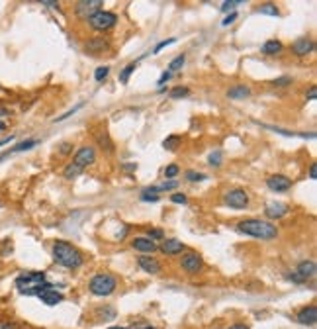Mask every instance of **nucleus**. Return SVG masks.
Returning a JSON list of instances; mask_svg holds the SVG:
<instances>
[{
  "instance_id": "30",
  "label": "nucleus",
  "mask_w": 317,
  "mask_h": 329,
  "mask_svg": "<svg viewBox=\"0 0 317 329\" xmlns=\"http://www.w3.org/2000/svg\"><path fill=\"white\" fill-rule=\"evenodd\" d=\"M110 75V67L108 65H102V67H98L96 71H94V80L96 83H104L106 78Z\"/></svg>"
},
{
  "instance_id": "29",
  "label": "nucleus",
  "mask_w": 317,
  "mask_h": 329,
  "mask_svg": "<svg viewBox=\"0 0 317 329\" xmlns=\"http://www.w3.org/2000/svg\"><path fill=\"white\" fill-rule=\"evenodd\" d=\"M208 163L211 164V167H221V163H223V151H211L210 157H208Z\"/></svg>"
},
{
  "instance_id": "52",
  "label": "nucleus",
  "mask_w": 317,
  "mask_h": 329,
  "mask_svg": "<svg viewBox=\"0 0 317 329\" xmlns=\"http://www.w3.org/2000/svg\"><path fill=\"white\" fill-rule=\"evenodd\" d=\"M229 329H249V325L247 323H233Z\"/></svg>"
},
{
  "instance_id": "51",
  "label": "nucleus",
  "mask_w": 317,
  "mask_h": 329,
  "mask_svg": "<svg viewBox=\"0 0 317 329\" xmlns=\"http://www.w3.org/2000/svg\"><path fill=\"white\" fill-rule=\"evenodd\" d=\"M16 135H8V137H4V139H0V147H4L6 143H10V141H14Z\"/></svg>"
},
{
  "instance_id": "50",
  "label": "nucleus",
  "mask_w": 317,
  "mask_h": 329,
  "mask_svg": "<svg viewBox=\"0 0 317 329\" xmlns=\"http://www.w3.org/2000/svg\"><path fill=\"white\" fill-rule=\"evenodd\" d=\"M309 179L311 180L317 179V164H311V167H309Z\"/></svg>"
},
{
  "instance_id": "5",
  "label": "nucleus",
  "mask_w": 317,
  "mask_h": 329,
  "mask_svg": "<svg viewBox=\"0 0 317 329\" xmlns=\"http://www.w3.org/2000/svg\"><path fill=\"white\" fill-rule=\"evenodd\" d=\"M88 26H90L94 31H110L116 24H118V16L114 12H108V10H100L96 14L86 20Z\"/></svg>"
},
{
  "instance_id": "40",
  "label": "nucleus",
  "mask_w": 317,
  "mask_h": 329,
  "mask_svg": "<svg viewBox=\"0 0 317 329\" xmlns=\"http://www.w3.org/2000/svg\"><path fill=\"white\" fill-rule=\"evenodd\" d=\"M170 202H172V204H182V206H186V204H188V196L182 194V192H174V194L170 196Z\"/></svg>"
},
{
  "instance_id": "2",
  "label": "nucleus",
  "mask_w": 317,
  "mask_h": 329,
  "mask_svg": "<svg viewBox=\"0 0 317 329\" xmlns=\"http://www.w3.org/2000/svg\"><path fill=\"white\" fill-rule=\"evenodd\" d=\"M53 259L57 265L69 270H76L78 267L84 265V255L80 253L75 245L63 239H57L53 243Z\"/></svg>"
},
{
  "instance_id": "24",
  "label": "nucleus",
  "mask_w": 317,
  "mask_h": 329,
  "mask_svg": "<svg viewBox=\"0 0 317 329\" xmlns=\"http://www.w3.org/2000/svg\"><path fill=\"white\" fill-rule=\"evenodd\" d=\"M182 143V137L180 135H168L165 141H163V149L166 151H176L178 147H180Z\"/></svg>"
},
{
  "instance_id": "38",
  "label": "nucleus",
  "mask_w": 317,
  "mask_h": 329,
  "mask_svg": "<svg viewBox=\"0 0 317 329\" xmlns=\"http://www.w3.org/2000/svg\"><path fill=\"white\" fill-rule=\"evenodd\" d=\"M57 151H59L61 157H67V155H71L73 153V143H69V141H63L57 145Z\"/></svg>"
},
{
  "instance_id": "44",
  "label": "nucleus",
  "mask_w": 317,
  "mask_h": 329,
  "mask_svg": "<svg viewBox=\"0 0 317 329\" xmlns=\"http://www.w3.org/2000/svg\"><path fill=\"white\" fill-rule=\"evenodd\" d=\"M237 12H235V10H233V12H231V14H227L225 18H223V22H221V26H231V24H233V22H235V20H237Z\"/></svg>"
},
{
  "instance_id": "48",
  "label": "nucleus",
  "mask_w": 317,
  "mask_h": 329,
  "mask_svg": "<svg viewBox=\"0 0 317 329\" xmlns=\"http://www.w3.org/2000/svg\"><path fill=\"white\" fill-rule=\"evenodd\" d=\"M123 171H125V173H135V171H137V163L123 164Z\"/></svg>"
},
{
  "instance_id": "15",
  "label": "nucleus",
  "mask_w": 317,
  "mask_h": 329,
  "mask_svg": "<svg viewBox=\"0 0 317 329\" xmlns=\"http://www.w3.org/2000/svg\"><path fill=\"white\" fill-rule=\"evenodd\" d=\"M131 249H135V251L143 255H151L159 249V245L149 239V237H133L131 239Z\"/></svg>"
},
{
  "instance_id": "56",
  "label": "nucleus",
  "mask_w": 317,
  "mask_h": 329,
  "mask_svg": "<svg viewBox=\"0 0 317 329\" xmlns=\"http://www.w3.org/2000/svg\"><path fill=\"white\" fill-rule=\"evenodd\" d=\"M110 329H127V327H118V325H114V327H110Z\"/></svg>"
},
{
  "instance_id": "18",
  "label": "nucleus",
  "mask_w": 317,
  "mask_h": 329,
  "mask_svg": "<svg viewBox=\"0 0 317 329\" xmlns=\"http://www.w3.org/2000/svg\"><path fill=\"white\" fill-rule=\"evenodd\" d=\"M37 298L41 300L46 306H49V308H51V306H57V304H61V302H63V294H61L59 290H57V286L53 284L51 288L43 290V292H41Z\"/></svg>"
},
{
  "instance_id": "10",
  "label": "nucleus",
  "mask_w": 317,
  "mask_h": 329,
  "mask_svg": "<svg viewBox=\"0 0 317 329\" xmlns=\"http://www.w3.org/2000/svg\"><path fill=\"white\" fill-rule=\"evenodd\" d=\"M180 267L190 274H198L204 269V261L198 253H184L180 257Z\"/></svg>"
},
{
  "instance_id": "8",
  "label": "nucleus",
  "mask_w": 317,
  "mask_h": 329,
  "mask_svg": "<svg viewBox=\"0 0 317 329\" xmlns=\"http://www.w3.org/2000/svg\"><path fill=\"white\" fill-rule=\"evenodd\" d=\"M94 161H96V149H94L92 145L80 147V149L75 153V157H73V163H75L76 167H80L82 171H84L86 167L94 164Z\"/></svg>"
},
{
  "instance_id": "36",
  "label": "nucleus",
  "mask_w": 317,
  "mask_h": 329,
  "mask_svg": "<svg viewBox=\"0 0 317 329\" xmlns=\"http://www.w3.org/2000/svg\"><path fill=\"white\" fill-rule=\"evenodd\" d=\"M184 179L188 180V182H200V180H206V175L204 173H196V171H188L184 175Z\"/></svg>"
},
{
  "instance_id": "41",
  "label": "nucleus",
  "mask_w": 317,
  "mask_h": 329,
  "mask_svg": "<svg viewBox=\"0 0 317 329\" xmlns=\"http://www.w3.org/2000/svg\"><path fill=\"white\" fill-rule=\"evenodd\" d=\"M80 108H82V102H80V104H76L75 108H71V110H67L65 114H61L59 118L55 120V124H59V121H65V120H67V118H69V116H73V114H76V112H78Z\"/></svg>"
},
{
  "instance_id": "55",
  "label": "nucleus",
  "mask_w": 317,
  "mask_h": 329,
  "mask_svg": "<svg viewBox=\"0 0 317 329\" xmlns=\"http://www.w3.org/2000/svg\"><path fill=\"white\" fill-rule=\"evenodd\" d=\"M4 130H6V121L0 120V132H4Z\"/></svg>"
},
{
  "instance_id": "47",
  "label": "nucleus",
  "mask_w": 317,
  "mask_h": 329,
  "mask_svg": "<svg viewBox=\"0 0 317 329\" xmlns=\"http://www.w3.org/2000/svg\"><path fill=\"white\" fill-rule=\"evenodd\" d=\"M0 329H16V323L8 319H0Z\"/></svg>"
},
{
  "instance_id": "32",
  "label": "nucleus",
  "mask_w": 317,
  "mask_h": 329,
  "mask_svg": "<svg viewBox=\"0 0 317 329\" xmlns=\"http://www.w3.org/2000/svg\"><path fill=\"white\" fill-rule=\"evenodd\" d=\"M258 12H260V14H266V16H274V18L280 14L278 8H276L274 4H260V6H258Z\"/></svg>"
},
{
  "instance_id": "26",
  "label": "nucleus",
  "mask_w": 317,
  "mask_h": 329,
  "mask_svg": "<svg viewBox=\"0 0 317 329\" xmlns=\"http://www.w3.org/2000/svg\"><path fill=\"white\" fill-rule=\"evenodd\" d=\"M137 69V61L135 63H129V65H125L123 69H121V73H120V83L121 85H127L129 83V76H131V73Z\"/></svg>"
},
{
  "instance_id": "23",
  "label": "nucleus",
  "mask_w": 317,
  "mask_h": 329,
  "mask_svg": "<svg viewBox=\"0 0 317 329\" xmlns=\"http://www.w3.org/2000/svg\"><path fill=\"white\" fill-rule=\"evenodd\" d=\"M96 143H98V147L100 149H104L106 153H114V149H116V145H114V141L110 139V135L106 134H98L96 135Z\"/></svg>"
},
{
  "instance_id": "43",
  "label": "nucleus",
  "mask_w": 317,
  "mask_h": 329,
  "mask_svg": "<svg viewBox=\"0 0 317 329\" xmlns=\"http://www.w3.org/2000/svg\"><path fill=\"white\" fill-rule=\"evenodd\" d=\"M127 329H157V327L151 325V323H147V321H135V323H131Z\"/></svg>"
},
{
  "instance_id": "37",
  "label": "nucleus",
  "mask_w": 317,
  "mask_h": 329,
  "mask_svg": "<svg viewBox=\"0 0 317 329\" xmlns=\"http://www.w3.org/2000/svg\"><path fill=\"white\" fill-rule=\"evenodd\" d=\"M272 85H274L276 89H286V87L292 85V76H280V78H274Z\"/></svg>"
},
{
  "instance_id": "33",
  "label": "nucleus",
  "mask_w": 317,
  "mask_h": 329,
  "mask_svg": "<svg viewBox=\"0 0 317 329\" xmlns=\"http://www.w3.org/2000/svg\"><path fill=\"white\" fill-rule=\"evenodd\" d=\"M178 173H180V167H178V164H168V167H166L165 169V177L168 180H176V177H178Z\"/></svg>"
},
{
  "instance_id": "21",
  "label": "nucleus",
  "mask_w": 317,
  "mask_h": 329,
  "mask_svg": "<svg viewBox=\"0 0 317 329\" xmlns=\"http://www.w3.org/2000/svg\"><path fill=\"white\" fill-rule=\"evenodd\" d=\"M249 96H251V89L247 85H235L227 90V98H231V100H243Z\"/></svg>"
},
{
  "instance_id": "16",
  "label": "nucleus",
  "mask_w": 317,
  "mask_h": 329,
  "mask_svg": "<svg viewBox=\"0 0 317 329\" xmlns=\"http://www.w3.org/2000/svg\"><path fill=\"white\" fill-rule=\"evenodd\" d=\"M296 274H300L303 280L307 282L309 278H313L317 272V265L315 261H311V259H305V261H300L298 263V267H296V270H294Z\"/></svg>"
},
{
  "instance_id": "12",
  "label": "nucleus",
  "mask_w": 317,
  "mask_h": 329,
  "mask_svg": "<svg viewBox=\"0 0 317 329\" xmlns=\"http://www.w3.org/2000/svg\"><path fill=\"white\" fill-rule=\"evenodd\" d=\"M137 267L143 270V272H147V274H159L161 272V265H159V261L151 257V255H141L139 259H137Z\"/></svg>"
},
{
  "instance_id": "45",
  "label": "nucleus",
  "mask_w": 317,
  "mask_h": 329,
  "mask_svg": "<svg viewBox=\"0 0 317 329\" xmlns=\"http://www.w3.org/2000/svg\"><path fill=\"white\" fill-rule=\"evenodd\" d=\"M286 278H288V280H292V282H296V284H303V282H305L302 276H300V274H296V272H288Z\"/></svg>"
},
{
  "instance_id": "3",
  "label": "nucleus",
  "mask_w": 317,
  "mask_h": 329,
  "mask_svg": "<svg viewBox=\"0 0 317 329\" xmlns=\"http://www.w3.org/2000/svg\"><path fill=\"white\" fill-rule=\"evenodd\" d=\"M237 231L249 235V237L260 239V241H272L278 237L276 225L272 224V222H268V220H258V218L239 222V224H237Z\"/></svg>"
},
{
  "instance_id": "11",
  "label": "nucleus",
  "mask_w": 317,
  "mask_h": 329,
  "mask_svg": "<svg viewBox=\"0 0 317 329\" xmlns=\"http://www.w3.org/2000/svg\"><path fill=\"white\" fill-rule=\"evenodd\" d=\"M286 214H290V206L284 204V202H270L264 208V216L268 220H282Z\"/></svg>"
},
{
  "instance_id": "53",
  "label": "nucleus",
  "mask_w": 317,
  "mask_h": 329,
  "mask_svg": "<svg viewBox=\"0 0 317 329\" xmlns=\"http://www.w3.org/2000/svg\"><path fill=\"white\" fill-rule=\"evenodd\" d=\"M6 116H10V110L8 108H0V118H6Z\"/></svg>"
},
{
  "instance_id": "28",
  "label": "nucleus",
  "mask_w": 317,
  "mask_h": 329,
  "mask_svg": "<svg viewBox=\"0 0 317 329\" xmlns=\"http://www.w3.org/2000/svg\"><path fill=\"white\" fill-rule=\"evenodd\" d=\"M184 63H186V55H176L174 59L168 63V69H166V71H168V73H174V71H178V69L184 67Z\"/></svg>"
},
{
  "instance_id": "7",
  "label": "nucleus",
  "mask_w": 317,
  "mask_h": 329,
  "mask_svg": "<svg viewBox=\"0 0 317 329\" xmlns=\"http://www.w3.org/2000/svg\"><path fill=\"white\" fill-rule=\"evenodd\" d=\"M102 0H84V2H76L75 4V14L82 20H88L96 12L102 10Z\"/></svg>"
},
{
  "instance_id": "54",
  "label": "nucleus",
  "mask_w": 317,
  "mask_h": 329,
  "mask_svg": "<svg viewBox=\"0 0 317 329\" xmlns=\"http://www.w3.org/2000/svg\"><path fill=\"white\" fill-rule=\"evenodd\" d=\"M43 6H49V8H59V2H43Z\"/></svg>"
},
{
  "instance_id": "39",
  "label": "nucleus",
  "mask_w": 317,
  "mask_h": 329,
  "mask_svg": "<svg viewBox=\"0 0 317 329\" xmlns=\"http://www.w3.org/2000/svg\"><path fill=\"white\" fill-rule=\"evenodd\" d=\"M172 44H176V37H166V39H163L161 44H157L155 45V49H153V53H161L165 47H168V45H172Z\"/></svg>"
},
{
  "instance_id": "13",
  "label": "nucleus",
  "mask_w": 317,
  "mask_h": 329,
  "mask_svg": "<svg viewBox=\"0 0 317 329\" xmlns=\"http://www.w3.org/2000/svg\"><path fill=\"white\" fill-rule=\"evenodd\" d=\"M313 49H315V44H313L309 37H300V39H296V42L292 44V53H294L296 57H307Z\"/></svg>"
},
{
  "instance_id": "9",
  "label": "nucleus",
  "mask_w": 317,
  "mask_h": 329,
  "mask_svg": "<svg viewBox=\"0 0 317 329\" xmlns=\"http://www.w3.org/2000/svg\"><path fill=\"white\" fill-rule=\"evenodd\" d=\"M266 186H268V190H272V192L282 194V192H288L292 188V179L286 177V175H270L266 179Z\"/></svg>"
},
{
  "instance_id": "31",
  "label": "nucleus",
  "mask_w": 317,
  "mask_h": 329,
  "mask_svg": "<svg viewBox=\"0 0 317 329\" xmlns=\"http://www.w3.org/2000/svg\"><path fill=\"white\" fill-rule=\"evenodd\" d=\"M145 237H149L151 241H161L165 239V231L161 227H151V229H147V235Z\"/></svg>"
},
{
  "instance_id": "42",
  "label": "nucleus",
  "mask_w": 317,
  "mask_h": 329,
  "mask_svg": "<svg viewBox=\"0 0 317 329\" xmlns=\"http://www.w3.org/2000/svg\"><path fill=\"white\" fill-rule=\"evenodd\" d=\"M239 4H241V0H227V2H223V4H221V12H229V10H231V12H233V8H235V6H239Z\"/></svg>"
},
{
  "instance_id": "46",
  "label": "nucleus",
  "mask_w": 317,
  "mask_h": 329,
  "mask_svg": "<svg viewBox=\"0 0 317 329\" xmlns=\"http://www.w3.org/2000/svg\"><path fill=\"white\" fill-rule=\"evenodd\" d=\"M170 78H172V73H168V71H165V73L161 75V78L157 80V85H159V87H165V83H168Z\"/></svg>"
},
{
  "instance_id": "49",
  "label": "nucleus",
  "mask_w": 317,
  "mask_h": 329,
  "mask_svg": "<svg viewBox=\"0 0 317 329\" xmlns=\"http://www.w3.org/2000/svg\"><path fill=\"white\" fill-rule=\"evenodd\" d=\"M315 96H317V89H315V87H311V89H309V92L305 94V98H307V100H315Z\"/></svg>"
},
{
  "instance_id": "1",
  "label": "nucleus",
  "mask_w": 317,
  "mask_h": 329,
  "mask_svg": "<svg viewBox=\"0 0 317 329\" xmlns=\"http://www.w3.org/2000/svg\"><path fill=\"white\" fill-rule=\"evenodd\" d=\"M51 286L53 284L47 280V274L41 270H28L16 276V288L24 296H39L43 290Z\"/></svg>"
},
{
  "instance_id": "27",
  "label": "nucleus",
  "mask_w": 317,
  "mask_h": 329,
  "mask_svg": "<svg viewBox=\"0 0 317 329\" xmlns=\"http://www.w3.org/2000/svg\"><path fill=\"white\" fill-rule=\"evenodd\" d=\"M168 96H170L172 100H178V98H186V96H190V89H188V87H174V89H170Z\"/></svg>"
},
{
  "instance_id": "25",
  "label": "nucleus",
  "mask_w": 317,
  "mask_h": 329,
  "mask_svg": "<svg viewBox=\"0 0 317 329\" xmlns=\"http://www.w3.org/2000/svg\"><path fill=\"white\" fill-rule=\"evenodd\" d=\"M82 173V169L80 167H76L75 163H69V164H65V169H63V177L67 180H73V179H76L78 175Z\"/></svg>"
},
{
  "instance_id": "20",
  "label": "nucleus",
  "mask_w": 317,
  "mask_h": 329,
  "mask_svg": "<svg viewBox=\"0 0 317 329\" xmlns=\"http://www.w3.org/2000/svg\"><path fill=\"white\" fill-rule=\"evenodd\" d=\"M84 49L88 53H92V55H98V53H102V51L108 49V39H104V37H92V39H88V44L84 45Z\"/></svg>"
},
{
  "instance_id": "19",
  "label": "nucleus",
  "mask_w": 317,
  "mask_h": 329,
  "mask_svg": "<svg viewBox=\"0 0 317 329\" xmlns=\"http://www.w3.org/2000/svg\"><path fill=\"white\" fill-rule=\"evenodd\" d=\"M35 145H39V141H37V139H24V141H20L18 145H14L12 149H8L6 153H2V155H0V161H2V159H6V157H8V155H12V153H22V151L33 149Z\"/></svg>"
},
{
  "instance_id": "14",
  "label": "nucleus",
  "mask_w": 317,
  "mask_h": 329,
  "mask_svg": "<svg viewBox=\"0 0 317 329\" xmlns=\"http://www.w3.org/2000/svg\"><path fill=\"white\" fill-rule=\"evenodd\" d=\"M159 251L163 255H168V257H172V255H180V253H184L186 251V245L182 243L180 239H166V241H163L161 245H159Z\"/></svg>"
},
{
  "instance_id": "22",
  "label": "nucleus",
  "mask_w": 317,
  "mask_h": 329,
  "mask_svg": "<svg viewBox=\"0 0 317 329\" xmlns=\"http://www.w3.org/2000/svg\"><path fill=\"white\" fill-rule=\"evenodd\" d=\"M282 49H284V45H282V42H278V39H268V42H264V44L260 45V51L264 55H278Z\"/></svg>"
},
{
  "instance_id": "35",
  "label": "nucleus",
  "mask_w": 317,
  "mask_h": 329,
  "mask_svg": "<svg viewBox=\"0 0 317 329\" xmlns=\"http://www.w3.org/2000/svg\"><path fill=\"white\" fill-rule=\"evenodd\" d=\"M98 314H100V317H102L104 321H112V319L116 317V310H114L112 306H104V308H102Z\"/></svg>"
},
{
  "instance_id": "34",
  "label": "nucleus",
  "mask_w": 317,
  "mask_h": 329,
  "mask_svg": "<svg viewBox=\"0 0 317 329\" xmlns=\"http://www.w3.org/2000/svg\"><path fill=\"white\" fill-rule=\"evenodd\" d=\"M139 198H141L143 202H153V204H157V202L161 200V196H159V194H153V192H149L147 188H143V190H141Z\"/></svg>"
},
{
  "instance_id": "6",
  "label": "nucleus",
  "mask_w": 317,
  "mask_h": 329,
  "mask_svg": "<svg viewBox=\"0 0 317 329\" xmlns=\"http://www.w3.org/2000/svg\"><path fill=\"white\" fill-rule=\"evenodd\" d=\"M223 202L233 210H245L249 206L251 198H249V194H247L243 188H233V190H229V192L223 196Z\"/></svg>"
},
{
  "instance_id": "17",
  "label": "nucleus",
  "mask_w": 317,
  "mask_h": 329,
  "mask_svg": "<svg viewBox=\"0 0 317 329\" xmlns=\"http://www.w3.org/2000/svg\"><path fill=\"white\" fill-rule=\"evenodd\" d=\"M296 319H298V323H302V325H315L317 323V308L311 304V306H305L302 308L298 315H296Z\"/></svg>"
},
{
  "instance_id": "4",
  "label": "nucleus",
  "mask_w": 317,
  "mask_h": 329,
  "mask_svg": "<svg viewBox=\"0 0 317 329\" xmlns=\"http://www.w3.org/2000/svg\"><path fill=\"white\" fill-rule=\"evenodd\" d=\"M116 288H118V280L112 274H108V272L94 274L90 278V282H88V290H90L94 296H100V298L112 296L116 292Z\"/></svg>"
}]
</instances>
